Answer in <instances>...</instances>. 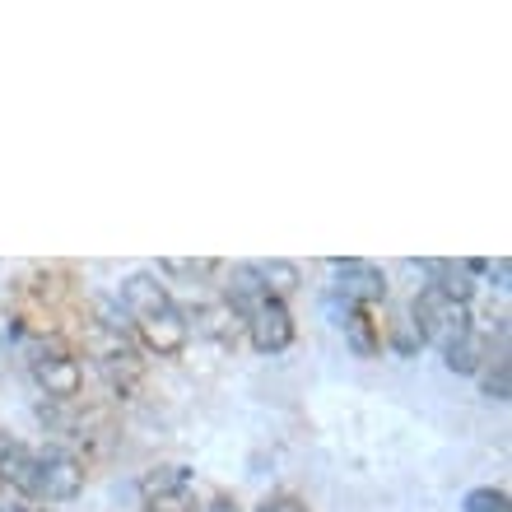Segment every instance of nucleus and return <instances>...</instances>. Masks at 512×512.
I'll return each instance as SVG.
<instances>
[{
	"label": "nucleus",
	"instance_id": "obj_1",
	"mask_svg": "<svg viewBox=\"0 0 512 512\" xmlns=\"http://www.w3.org/2000/svg\"><path fill=\"white\" fill-rule=\"evenodd\" d=\"M122 308L135 322V331H140V340H145L149 354L173 359V354L187 350L191 322H187V312L173 303V294H168V284H163L159 275H145V270H140V275H126L122 280Z\"/></svg>",
	"mask_w": 512,
	"mask_h": 512
},
{
	"label": "nucleus",
	"instance_id": "obj_2",
	"mask_svg": "<svg viewBox=\"0 0 512 512\" xmlns=\"http://www.w3.org/2000/svg\"><path fill=\"white\" fill-rule=\"evenodd\" d=\"M410 326H415L419 340H429L433 350H447V345H457L466 331H475L471 308H466V303H452V298H447L443 289H433V284H424L415 294V303H410Z\"/></svg>",
	"mask_w": 512,
	"mask_h": 512
},
{
	"label": "nucleus",
	"instance_id": "obj_3",
	"mask_svg": "<svg viewBox=\"0 0 512 512\" xmlns=\"http://www.w3.org/2000/svg\"><path fill=\"white\" fill-rule=\"evenodd\" d=\"M28 373H33V382H38V391L47 396V401H66L70 405L84 391L80 359H75L66 345H56V340H42V345L28 350Z\"/></svg>",
	"mask_w": 512,
	"mask_h": 512
},
{
	"label": "nucleus",
	"instance_id": "obj_4",
	"mask_svg": "<svg viewBox=\"0 0 512 512\" xmlns=\"http://www.w3.org/2000/svg\"><path fill=\"white\" fill-rule=\"evenodd\" d=\"M84 489V466L61 447H42L38 452V471H33V499L47 503H70L80 499Z\"/></svg>",
	"mask_w": 512,
	"mask_h": 512
},
{
	"label": "nucleus",
	"instance_id": "obj_5",
	"mask_svg": "<svg viewBox=\"0 0 512 512\" xmlns=\"http://www.w3.org/2000/svg\"><path fill=\"white\" fill-rule=\"evenodd\" d=\"M331 270H336V294L354 308H373V303L387 298V275L373 261L350 256V261H331Z\"/></svg>",
	"mask_w": 512,
	"mask_h": 512
},
{
	"label": "nucleus",
	"instance_id": "obj_6",
	"mask_svg": "<svg viewBox=\"0 0 512 512\" xmlns=\"http://www.w3.org/2000/svg\"><path fill=\"white\" fill-rule=\"evenodd\" d=\"M247 340H252L261 354L289 350V345H294V312H289V303L266 298L261 308L247 312Z\"/></svg>",
	"mask_w": 512,
	"mask_h": 512
},
{
	"label": "nucleus",
	"instance_id": "obj_7",
	"mask_svg": "<svg viewBox=\"0 0 512 512\" xmlns=\"http://www.w3.org/2000/svg\"><path fill=\"white\" fill-rule=\"evenodd\" d=\"M33 471H38V452L24 438L0 433V485H10L14 494L33 499Z\"/></svg>",
	"mask_w": 512,
	"mask_h": 512
},
{
	"label": "nucleus",
	"instance_id": "obj_8",
	"mask_svg": "<svg viewBox=\"0 0 512 512\" xmlns=\"http://www.w3.org/2000/svg\"><path fill=\"white\" fill-rule=\"evenodd\" d=\"M187 322H196V331H201V336H210V340H219V345H233V340H238V331H247V322L229 308V303H224V298L201 303Z\"/></svg>",
	"mask_w": 512,
	"mask_h": 512
},
{
	"label": "nucleus",
	"instance_id": "obj_9",
	"mask_svg": "<svg viewBox=\"0 0 512 512\" xmlns=\"http://www.w3.org/2000/svg\"><path fill=\"white\" fill-rule=\"evenodd\" d=\"M433 275V289H443L452 303H471L475 298V275L466 261H419Z\"/></svg>",
	"mask_w": 512,
	"mask_h": 512
},
{
	"label": "nucleus",
	"instance_id": "obj_10",
	"mask_svg": "<svg viewBox=\"0 0 512 512\" xmlns=\"http://www.w3.org/2000/svg\"><path fill=\"white\" fill-rule=\"evenodd\" d=\"M336 326L345 331V340L354 345V354H364V359H373L378 354V331H373V322H368V308H354V303H345V308H336Z\"/></svg>",
	"mask_w": 512,
	"mask_h": 512
},
{
	"label": "nucleus",
	"instance_id": "obj_11",
	"mask_svg": "<svg viewBox=\"0 0 512 512\" xmlns=\"http://www.w3.org/2000/svg\"><path fill=\"white\" fill-rule=\"evenodd\" d=\"M443 359H447V368H452V373L471 378V373H480V368H485V359H489V340L480 336V331H466V336H461L457 345H447Z\"/></svg>",
	"mask_w": 512,
	"mask_h": 512
},
{
	"label": "nucleus",
	"instance_id": "obj_12",
	"mask_svg": "<svg viewBox=\"0 0 512 512\" xmlns=\"http://www.w3.org/2000/svg\"><path fill=\"white\" fill-rule=\"evenodd\" d=\"M252 266H256V280H261V289H266L275 303H284V298H289L298 284H303V270H298L294 261H252Z\"/></svg>",
	"mask_w": 512,
	"mask_h": 512
},
{
	"label": "nucleus",
	"instance_id": "obj_13",
	"mask_svg": "<svg viewBox=\"0 0 512 512\" xmlns=\"http://www.w3.org/2000/svg\"><path fill=\"white\" fill-rule=\"evenodd\" d=\"M466 512H512V499L508 489H494V485H480L466 494V503H461Z\"/></svg>",
	"mask_w": 512,
	"mask_h": 512
},
{
	"label": "nucleus",
	"instance_id": "obj_14",
	"mask_svg": "<svg viewBox=\"0 0 512 512\" xmlns=\"http://www.w3.org/2000/svg\"><path fill=\"white\" fill-rule=\"evenodd\" d=\"M187 485H191L187 466H159L154 475H145V499L149 494H168V489H187Z\"/></svg>",
	"mask_w": 512,
	"mask_h": 512
},
{
	"label": "nucleus",
	"instance_id": "obj_15",
	"mask_svg": "<svg viewBox=\"0 0 512 512\" xmlns=\"http://www.w3.org/2000/svg\"><path fill=\"white\" fill-rule=\"evenodd\" d=\"M485 396H489V401H508V396H512V364H508V354H499V359H494V368H485Z\"/></svg>",
	"mask_w": 512,
	"mask_h": 512
},
{
	"label": "nucleus",
	"instance_id": "obj_16",
	"mask_svg": "<svg viewBox=\"0 0 512 512\" xmlns=\"http://www.w3.org/2000/svg\"><path fill=\"white\" fill-rule=\"evenodd\" d=\"M149 512H196V499L187 489H168V494H149Z\"/></svg>",
	"mask_w": 512,
	"mask_h": 512
},
{
	"label": "nucleus",
	"instance_id": "obj_17",
	"mask_svg": "<svg viewBox=\"0 0 512 512\" xmlns=\"http://www.w3.org/2000/svg\"><path fill=\"white\" fill-rule=\"evenodd\" d=\"M163 275H182V280H201L215 270V261H159Z\"/></svg>",
	"mask_w": 512,
	"mask_h": 512
},
{
	"label": "nucleus",
	"instance_id": "obj_18",
	"mask_svg": "<svg viewBox=\"0 0 512 512\" xmlns=\"http://www.w3.org/2000/svg\"><path fill=\"white\" fill-rule=\"evenodd\" d=\"M256 512H308V503L294 499V494H270V499H261Z\"/></svg>",
	"mask_w": 512,
	"mask_h": 512
},
{
	"label": "nucleus",
	"instance_id": "obj_19",
	"mask_svg": "<svg viewBox=\"0 0 512 512\" xmlns=\"http://www.w3.org/2000/svg\"><path fill=\"white\" fill-rule=\"evenodd\" d=\"M205 512H243V508H238V499H229V494H219V499L205 503Z\"/></svg>",
	"mask_w": 512,
	"mask_h": 512
},
{
	"label": "nucleus",
	"instance_id": "obj_20",
	"mask_svg": "<svg viewBox=\"0 0 512 512\" xmlns=\"http://www.w3.org/2000/svg\"><path fill=\"white\" fill-rule=\"evenodd\" d=\"M0 512H38V508H28L24 499H10V494L0 489Z\"/></svg>",
	"mask_w": 512,
	"mask_h": 512
}]
</instances>
